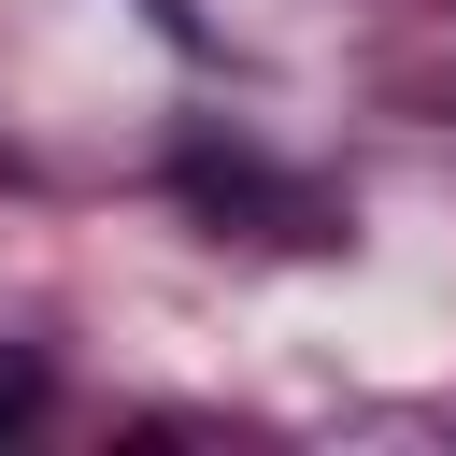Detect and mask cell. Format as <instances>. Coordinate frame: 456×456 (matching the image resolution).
<instances>
[{
  "label": "cell",
  "instance_id": "obj_1",
  "mask_svg": "<svg viewBox=\"0 0 456 456\" xmlns=\"http://www.w3.org/2000/svg\"><path fill=\"white\" fill-rule=\"evenodd\" d=\"M171 185H185L200 214H271L285 242H342V228H328V200H314V185H271L256 157H214V142H185V157H171Z\"/></svg>",
  "mask_w": 456,
  "mask_h": 456
},
{
  "label": "cell",
  "instance_id": "obj_2",
  "mask_svg": "<svg viewBox=\"0 0 456 456\" xmlns=\"http://www.w3.org/2000/svg\"><path fill=\"white\" fill-rule=\"evenodd\" d=\"M28 413H43V356H14V342H0V442H14Z\"/></svg>",
  "mask_w": 456,
  "mask_h": 456
}]
</instances>
